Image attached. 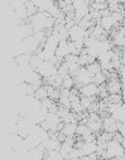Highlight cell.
Listing matches in <instances>:
<instances>
[{
	"label": "cell",
	"instance_id": "e575fe53",
	"mask_svg": "<svg viewBox=\"0 0 125 160\" xmlns=\"http://www.w3.org/2000/svg\"><path fill=\"white\" fill-rule=\"evenodd\" d=\"M28 88H29V84H28V83H19V84L16 85V90H18L19 93L24 94V95H27Z\"/></svg>",
	"mask_w": 125,
	"mask_h": 160
},
{
	"label": "cell",
	"instance_id": "277c9868",
	"mask_svg": "<svg viewBox=\"0 0 125 160\" xmlns=\"http://www.w3.org/2000/svg\"><path fill=\"white\" fill-rule=\"evenodd\" d=\"M42 78H48V76H53L57 75V66H54L53 64H51L49 61H43L39 68L35 70Z\"/></svg>",
	"mask_w": 125,
	"mask_h": 160
},
{
	"label": "cell",
	"instance_id": "f1b7e54d",
	"mask_svg": "<svg viewBox=\"0 0 125 160\" xmlns=\"http://www.w3.org/2000/svg\"><path fill=\"white\" fill-rule=\"evenodd\" d=\"M97 42H99V39H96V38L92 37V36H89V37H86L85 39H83V46H85L86 48L94 47V46H96Z\"/></svg>",
	"mask_w": 125,
	"mask_h": 160
},
{
	"label": "cell",
	"instance_id": "ee69618b",
	"mask_svg": "<svg viewBox=\"0 0 125 160\" xmlns=\"http://www.w3.org/2000/svg\"><path fill=\"white\" fill-rule=\"evenodd\" d=\"M124 2H125V0H118V3L121 4V5H124Z\"/></svg>",
	"mask_w": 125,
	"mask_h": 160
},
{
	"label": "cell",
	"instance_id": "4fadbf2b",
	"mask_svg": "<svg viewBox=\"0 0 125 160\" xmlns=\"http://www.w3.org/2000/svg\"><path fill=\"white\" fill-rule=\"evenodd\" d=\"M94 47L96 48L97 56H99V55L102 53V52H106V51L111 50V48H113V43H111V41H110L109 38H106V39H100V41L96 43V46H94Z\"/></svg>",
	"mask_w": 125,
	"mask_h": 160
},
{
	"label": "cell",
	"instance_id": "ac0fdd59",
	"mask_svg": "<svg viewBox=\"0 0 125 160\" xmlns=\"http://www.w3.org/2000/svg\"><path fill=\"white\" fill-rule=\"evenodd\" d=\"M30 53H19L15 56L14 61L16 65H29V61H30Z\"/></svg>",
	"mask_w": 125,
	"mask_h": 160
},
{
	"label": "cell",
	"instance_id": "836d02e7",
	"mask_svg": "<svg viewBox=\"0 0 125 160\" xmlns=\"http://www.w3.org/2000/svg\"><path fill=\"white\" fill-rule=\"evenodd\" d=\"M81 156H82V154H81L80 149H76V148H72V150L68 154V159H71V160H78Z\"/></svg>",
	"mask_w": 125,
	"mask_h": 160
},
{
	"label": "cell",
	"instance_id": "6da1fadb",
	"mask_svg": "<svg viewBox=\"0 0 125 160\" xmlns=\"http://www.w3.org/2000/svg\"><path fill=\"white\" fill-rule=\"evenodd\" d=\"M54 23L56 18H53L46 12H37L34 15L29 17V24L32 26L33 32H40L48 28H53Z\"/></svg>",
	"mask_w": 125,
	"mask_h": 160
},
{
	"label": "cell",
	"instance_id": "52a82bcc",
	"mask_svg": "<svg viewBox=\"0 0 125 160\" xmlns=\"http://www.w3.org/2000/svg\"><path fill=\"white\" fill-rule=\"evenodd\" d=\"M33 33L34 32H33V28L29 24V22H20V24L16 28V34H18V39H19V41H22V39L32 36Z\"/></svg>",
	"mask_w": 125,
	"mask_h": 160
},
{
	"label": "cell",
	"instance_id": "60d3db41",
	"mask_svg": "<svg viewBox=\"0 0 125 160\" xmlns=\"http://www.w3.org/2000/svg\"><path fill=\"white\" fill-rule=\"evenodd\" d=\"M100 14H101V17H106V15H110V10H109V9H104V10H100Z\"/></svg>",
	"mask_w": 125,
	"mask_h": 160
},
{
	"label": "cell",
	"instance_id": "9c48e42d",
	"mask_svg": "<svg viewBox=\"0 0 125 160\" xmlns=\"http://www.w3.org/2000/svg\"><path fill=\"white\" fill-rule=\"evenodd\" d=\"M44 122L47 123V126L49 128L48 131H53V132H58V126H59V123H62L61 118L58 117L57 113H49V112L44 119Z\"/></svg>",
	"mask_w": 125,
	"mask_h": 160
},
{
	"label": "cell",
	"instance_id": "74e56055",
	"mask_svg": "<svg viewBox=\"0 0 125 160\" xmlns=\"http://www.w3.org/2000/svg\"><path fill=\"white\" fill-rule=\"evenodd\" d=\"M40 103H42V106H44L47 109H49V108H51V107L54 104V102L52 101L51 98H48V97H47V98H44V99H42Z\"/></svg>",
	"mask_w": 125,
	"mask_h": 160
},
{
	"label": "cell",
	"instance_id": "d6a6232c",
	"mask_svg": "<svg viewBox=\"0 0 125 160\" xmlns=\"http://www.w3.org/2000/svg\"><path fill=\"white\" fill-rule=\"evenodd\" d=\"M58 106L65 107V108H70V106H71L70 98L68 97H61L59 95V98H58Z\"/></svg>",
	"mask_w": 125,
	"mask_h": 160
},
{
	"label": "cell",
	"instance_id": "603a6c76",
	"mask_svg": "<svg viewBox=\"0 0 125 160\" xmlns=\"http://www.w3.org/2000/svg\"><path fill=\"white\" fill-rule=\"evenodd\" d=\"M94 101H96V98H95V97L89 98V97H81V95H80V103H81L83 111H87L89 107H90V104H91Z\"/></svg>",
	"mask_w": 125,
	"mask_h": 160
},
{
	"label": "cell",
	"instance_id": "ab89813d",
	"mask_svg": "<svg viewBox=\"0 0 125 160\" xmlns=\"http://www.w3.org/2000/svg\"><path fill=\"white\" fill-rule=\"evenodd\" d=\"M57 111H58V104H56V103H54V104L48 109V112H49V113H57Z\"/></svg>",
	"mask_w": 125,
	"mask_h": 160
},
{
	"label": "cell",
	"instance_id": "3957f363",
	"mask_svg": "<svg viewBox=\"0 0 125 160\" xmlns=\"http://www.w3.org/2000/svg\"><path fill=\"white\" fill-rule=\"evenodd\" d=\"M67 31H68V41H72V42L77 41V39H83L90 36V32L87 29H82L78 24H73Z\"/></svg>",
	"mask_w": 125,
	"mask_h": 160
},
{
	"label": "cell",
	"instance_id": "d590c367",
	"mask_svg": "<svg viewBox=\"0 0 125 160\" xmlns=\"http://www.w3.org/2000/svg\"><path fill=\"white\" fill-rule=\"evenodd\" d=\"M89 13H90V15H91V19H92L95 23H97L100 19H101V14H100L99 10H94V9L90 8V12H89Z\"/></svg>",
	"mask_w": 125,
	"mask_h": 160
},
{
	"label": "cell",
	"instance_id": "cb8c5ba5",
	"mask_svg": "<svg viewBox=\"0 0 125 160\" xmlns=\"http://www.w3.org/2000/svg\"><path fill=\"white\" fill-rule=\"evenodd\" d=\"M85 68H86V70L90 72L91 76H94L95 74H97V72L101 71V66H100V64H99L97 61H95V62H92V64H90V65H86Z\"/></svg>",
	"mask_w": 125,
	"mask_h": 160
},
{
	"label": "cell",
	"instance_id": "1f68e13d",
	"mask_svg": "<svg viewBox=\"0 0 125 160\" xmlns=\"http://www.w3.org/2000/svg\"><path fill=\"white\" fill-rule=\"evenodd\" d=\"M91 9L94 10H104V9H108V4L106 3H100V2H92L91 5H90Z\"/></svg>",
	"mask_w": 125,
	"mask_h": 160
},
{
	"label": "cell",
	"instance_id": "8fae6325",
	"mask_svg": "<svg viewBox=\"0 0 125 160\" xmlns=\"http://www.w3.org/2000/svg\"><path fill=\"white\" fill-rule=\"evenodd\" d=\"M105 83V88L109 94H120L121 93V83L119 79H109Z\"/></svg>",
	"mask_w": 125,
	"mask_h": 160
},
{
	"label": "cell",
	"instance_id": "ba28073f",
	"mask_svg": "<svg viewBox=\"0 0 125 160\" xmlns=\"http://www.w3.org/2000/svg\"><path fill=\"white\" fill-rule=\"evenodd\" d=\"M78 93H80L81 97H89V98L96 97L99 94V85H96L95 83H90L87 85H82L78 89Z\"/></svg>",
	"mask_w": 125,
	"mask_h": 160
},
{
	"label": "cell",
	"instance_id": "f546056e",
	"mask_svg": "<svg viewBox=\"0 0 125 160\" xmlns=\"http://www.w3.org/2000/svg\"><path fill=\"white\" fill-rule=\"evenodd\" d=\"M77 24L82 28V29H89V28H91V27H94L96 23L94 22V21H86V19H80V21L77 22Z\"/></svg>",
	"mask_w": 125,
	"mask_h": 160
},
{
	"label": "cell",
	"instance_id": "f35d334b",
	"mask_svg": "<svg viewBox=\"0 0 125 160\" xmlns=\"http://www.w3.org/2000/svg\"><path fill=\"white\" fill-rule=\"evenodd\" d=\"M48 98H51L53 102L58 101V98H59V89H54V90L48 95Z\"/></svg>",
	"mask_w": 125,
	"mask_h": 160
},
{
	"label": "cell",
	"instance_id": "f6af8a7d",
	"mask_svg": "<svg viewBox=\"0 0 125 160\" xmlns=\"http://www.w3.org/2000/svg\"><path fill=\"white\" fill-rule=\"evenodd\" d=\"M95 2H100V3H106V0H95Z\"/></svg>",
	"mask_w": 125,
	"mask_h": 160
},
{
	"label": "cell",
	"instance_id": "4dcf8cb0",
	"mask_svg": "<svg viewBox=\"0 0 125 160\" xmlns=\"http://www.w3.org/2000/svg\"><path fill=\"white\" fill-rule=\"evenodd\" d=\"M67 64V62H66ZM81 66L78 65V62H71V64H67V70H68V74L73 78L75 75H76V72H77V70L80 69Z\"/></svg>",
	"mask_w": 125,
	"mask_h": 160
},
{
	"label": "cell",
	"instance_id": "d4e9b609",
	"mask_svg": "<svg viewBox=\"0 0 125 160\" xmlns=\"http://www.w3.org/2000/svg\"><path fill=\"white\" fill-rule=\"evenodd\" d=\"M70 109H72L71 112H73L75 114H80L83 112V108L80 103V99H76V101H71V106H70Z\"/></svg>",
	"mask_w": 125,
	"mask_h": 160
},
{
	"label": "cell",
	"instance_id": "8d00e7d4",
	"mask_svg": "<svg viewBox=\"0 0 125 160\" xmlns=\"http://www.w3.org/2000/svg\"><path fill=\"white\" fill-rule=\"evenodd\" d=\"M68 52H70V55H76V56L80 55V51L76 48V46L72 41H68Z\"/></svg>",
	"mask_w": 125,
	"mask_h": 160
},
{
	"label": "cell",
	"instance_id": "44dd1931",
	"mask_svg": "<svg viewBox=\"0 0 125 160\" xmlns=\"http://www.w3.org/2000/svg\"><path fill=\"white\" fill-rule=\"evenodd\" d=\"M43 160H63V158L61 156V154L57 150H52V151H46Z\"/></svg>",
	"mask_w": 125,
	"mask_h": 160
},
{
	"label": "cell",
	"instance_id": "7c38bea8",
	"mask_svg": "<svg viewBox=\"0 0 125 160\" xmlns=\"http://www.w3.org/2000/svg\"><path fill=\"white\" fill-rule=\"evenodd\" d=\"M25 83H28L30 85H34V87H40L42 84H43V78H42L35 70H33L25 76Z\"/></svg>",
	"mask_w": 125,
	"mask_h": 160
},
{
	"label": "cell",
	"instance_id": "ffe728a7",
	"mask_svg": "<svg viewBox=\"0 0 125 160\" xmlns=\"http://www.w3.org/2000/svg\"><path fill=\"white\" fill-rule=\"evenodd\" d=\"M73 87H75V80H73V78L70 74L62 78V87L61 88H63V89H72Z\"/></svg>",
	"mask_w": 125,
	"mask_h": 160
},
{
	"label": "cell",
	"instance_id": "5b68a950",
	"mask_svg": "<svg viewBox=\"0 0 125 160\" xmlns=\"http://www.w3.org/2000/svg\"><path fill=\"white\" fill-rule=\"evenodd\" d=\"M97 24L105 31L108 34H109V32L113 29V28H118V27H120V23L119 22H116V21H114L113 19V17H111V13H110V15H106V17H101V19L97 22Z\"/></svg>",
	"mask_w": 125,
	"mask_h": 160
},
{
	"label": "cell",
	"instance_id": "bcb514c9",
	"mask_svg": "<svg viewBox=\"0 0 125 160\" xmlns=\"http://www.w3.org/2000/svg\"><path fill=\"white\" fill-rule=\"evenodd\" d=\"M101 160H116V159H114V158H111V159H101Z\"/></svg>",
	"mask_w": 125,
	"mask_h": 160
},
{
	"label": "cell",
	"instance_id": "9a60e30c",
	"mask_svg": "<svg viewBox=\"0 0 125 160\" xmlns=\"http://www.w3.org/2000/svg\"><path fill=\"white\" fill-rule=\"evenodd\" d=\"M115 122H125V106L123 104L121 107H119L116 111H114L113 113L109 114Z\"/></svg>",
	"mask_w": 125,
	"mask_h": 160
},
{
	"label": "cell",
	"instance_id": "7402d4cb",
	"mask_svg": "<svg viewBox=\"0 0 125 160\" xmlns=\"http://www.w3.org/2000/svg\"><path fill=\"white\" fill-rule=\"evenodd\" d=\"M47 97H48V93H47L44 85L38 87L37 90L34 92V98H37L38 101H42V99H44V98H47Z\"/></svg>",
	"mask_w": 125,
	"mask_h": 160
},
{
	"label": "cell",
	"instance_id": "5bb4252c",
	"mask_svg": "<svg viewBox=\"0 0 125 160\" xmlns=\"http://www.w3.org/2000/svg\"><path fill=\"white\" fill-rule=\"evenodd\" d=\"M85 125L91 130L92 133L96 135V137L100 135V131L102 130V127H101V121H94V119H91V118H87L86 122H85Z\"/></svg>",
	"mask_w": 125,
	"mask_h": 160
},
{
	"label": "cell",
	"instance_id": "d6986e66",
	"mask_svg": "<svg viewBox=\"0 0 125 160\" xmlns=\"http://www.w3.org/2000/svg\"><path fill=\"white\" fill-rule=\"evenodd\" d=\"M44 60L42 58V56L40 55H38V53H33L32 56H30V61H29V66L33 69V70H37L38 68H39V65L43 62Z\"/></svg>",
	"mask_w": 125,
	"mask_h": 160
},
{
	"label": "cell",
	"instance_id": "484cf974",
	"mask_svg": "<svg viewBox=\"0 0 125 160\" xmlns=\"http://www.w3.org/2000/svg\"><path fill=\"white\" fill-rule=\"evenodd\" d=\"M61 122H62V123H77V121H76V114L70 111L67 114H65L63 117L61 118Z\"/></svg>",
	"mask_w": 125,
	"mask_h": 160
},
{
	"label": "cell",
	"instance_id": "7a4b0ae2",
	"mask_svg": "<svg viewBox=\"0 0 125 160\" xmlns=\"http://www.w3.org/2000/svg\"><path fill=\"white\" fill-rule=\"evenodd\" d=\"M71 4L73 8V13H75V22L77 24L80 19H82L86 14H89L90 3H89V0H72Z\"/></svg>",
	"mask_w": 125,
	"mask_h": 160
},
{
	"label": "cell",
	"instance_id": "4316f807",
	"mask_svg": "<svg viewBox=\"0 0 125 160\" xmlns=\"http://www.w3.org/2000/svg\"><path fill=\"white\" fill-rule=\"evenodd\" d=\"M92 78H94V83H95L96 85H102V84H105V83H106V80H108L106 76H105V74H104L102 71L95 74Z\"/></svg>",
	"mask_w": 125,
	"mask_h": 160
},
{
	"label": "cell",
	"instance_id": "2e32d148",
	"mask_svg": "<svg viewBox=\"0 0 125 160\" xmlns=\"http://www.w3.org/2000/svg\"><path fill=\"white\" fill-rule=\"evenodd\" d=\"M77 125L78 123H63L61 132L63 133L66 137H72L76 135V130H77Z\"/></svg>",
	"mask_w": 125,
	"mask_h": 160
},
{
	"label": "cell",
	"instance_id": "8992f818",
	"mask_svg": "<svg viewBox=\"0 0 125 160\" xmlns=\"http://www.w3.org/2000/svg\"><path fill=\"white\" fill-rule=\"evenodd\" d=\"M67 55H70V52H68V39H61V41L58 42L57 48H56L54 56L57 57V60L59 62H62Z\"/></svg>",
	"mask_w": 125,
	"mask_h": 160
},
{
	"label": "cell",
	"instance_id": "83f0119b",
	"mask_svg": "<svg viewBox=\"0 0 125 160\" xmlns=\"http://www.w3.org/2000/svg\"><path fill=\"white\" fill-rule=\"evenodd\" d=\"M87 133H91V130H90L85 123H80V125H77L76 135H78V136H83V135H87Z\"/></svg>",
	"mask_w": 125,
	"mask_h": 160
},
{
	"label": "cell",
	"instance_id": "e0dca14e",
	"mask_svg": "<svg viewBox=\"0 0 125 160\" xmlns=\"http://www.w3.org/2000/svg\"><path fill=\"white\" fill-rule=\"evenodd\" d=\"M111 56H113V50H109L106 52L100 53L96 57V61L100 64V66H104V65H106V64H109L111 61Z\"/></svg>",
	"mask_w": 125,
	"mask_h": 160
},
{
	"label": "cell",
	"instance_id": "30bf717a",
	"mask_svg": "<svg viewBox=\"0 0 125 160\" xmlns=\"http://www.w3.org/2000/svg\"><path fill=\"white\" fill-rule=\"evenodd\" d=\"M80 151H81L82 156H89L90 154H94V152H97L99 155H101L102 150L96 145V142H83Z\"/></svg>",
	"mask_w": 125,
	"mask_h": 160
},
{
	"label": "cell",
	"instance_id": "b9f144b4",
	"mask_svg": "<svg viewBox=\"0 0 125 160\" xmlns=\"http://www.w3.org/2000/svg\"><path fill=\"white\" fill-rule=\"evenodd\" d=\"M106 4H108V7H111V5H115L119 3H118V0H106Z\"/></svg>",
	"mask_w": 125,
	"mask_h": 160
},
{
	"label": "cell",
	"instance_id": "7bdbcfd3",
	"mask_svg": "<svg viewBox=\"0 0 125 160\" xmlns=\"http://www.w3.org/2000/svg\"><path fill=\"white\" fill-rule=\"evenodd\" d=\"M78 160H91V159H90L89 156H81Z\"/></svg>",
	"mask_w": 125,
	"mask_h": 160
}]
</instances>
